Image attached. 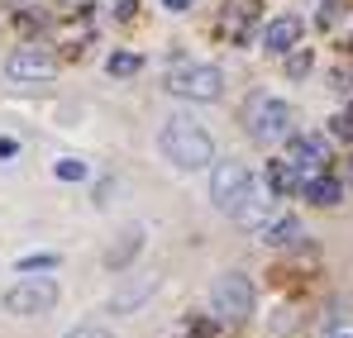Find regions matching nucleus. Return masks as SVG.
I'll return each mask as SVG.
<instances>
[{"label":"nucleus","mask_w":353,"mask_h":338,"mask_svg":"<svg viewBox=\"0 0 353 338\" xmlns=\"http://www.w3.org/2000/svg\"><path fill=\"white\" fill-rule=\"evenodd\" d=\"M158 148L181 171H196V167H210L215 162V143H210V134L196 119H168V129L158 134Z\"/></svg>","instance_id":"f257e3e1"},{"label":"nucleus","mask_w":353,"mask_h":338,"mask_svg":"<svg viewBox=\"0 0 353 338\" xmlns=\"http://www.w3.org/2000/svg\"><path fill=\"white\" fill-rule=\"evenodd\" d=\"M163 86H168L172 96H181V101H220V91H225V72L210 67V62H176Z\"/></svg>","instance_id":"f03ea898"},{"label":"nucleus","mask_w":353,"mask_h":338,"mask_svg":"<svg viewBox=\"0 0 353 338\" xmlns=\"http://www.w3.org/2000/svg\"><path fill=\"white\" fill-rule=\"evenodd\" d=\"M243 124L258 143H282L292 134V105L287 101H272V96H253L248 110H243Z\"/></svg>","instance_id":"7ed1b4c3"},{"label":"nucleus","mask_w":353,"mask_h":338,"mask_svg":"<svg viewBox=\"0 0 353 338\" xmlns=\"http://www.w3.org/2000/svg\"><path fill=\"white\" fill-rule=\"evenodd\" d=\"M53 305H58V282H53V277H24V282H14L5 291V310L19 315V319L48 315Z\"/></svg>","instance_id":"20e7f679"},{"label":"nucleus","mask_w":353,"mask_h":338,"mask_svg":"<svg viewBox=\"0 0 353 338\" xmlns=\"http://www.w3.org/2000/svg\"><path fill=\"white\" fill-rule=\"evenodd\" d=\"M248 196H253V176H248L243 162H220V167L210 171V200H215V210L234 215Z\"/></svg>","instance_id":"39448f33"},{"label":"nucleus","mask_w":353,"mask_h":338,"mask_svg":"<svg viewBox=\"0 0 353 338\" xmlns=\"http://www.w3.org/2000/svg\"><path fill=\"white\" fill-rule=\"evenodd\" d=\"M210 305H215L220 319H248L253 315V282L239 277V272H225L210 286Z\"/></svg>","instance_id":"423d86ee"},{"label":"nucleus","mask_w":353,"mask_h":338,"mask_svg":"<svg viewBox=\"0 0 353 338\" xmlns=\"http://www.w3.org/2000/svg\"><path fill=\"white\" fill-rule=\"evenodd\" d=\"M58 72V57L48 48H14L5 57V76L10 81H48Z\"/></svg>","instance_id":"0eeeda50"},{"label":"nucleus","mask_w":353,"mask_h":338,"mask_svg":"<svg viewBox=\"0 0 353 338\" xmlns=\"http://www.w3.org/2000/svg\"><path fill=\"white\" fill-rule=\"evenodd\" d=\"M287 162L301 171V186H305L310 176L325 171V162H330V143H325L320 134H301V138H292V148H287Z\"/></svg>","instance_id":"6e6552de"},{"label":"nucleus","mask_w":353,"mask_h":338,"mask_svg":"<svg viewBox=\"0 0 353 338\" xmlns=\"http://www.w3.org/2000/svg\"><path fill=\"white\" fill-rule=\"evenodd\" d=\"M153 291H158V277H139V282H124L115 295H110V310H115V315H134V310H139V305H143V300H148Z\"/></svg>","instance_id":"1a4fd4ad"},{"label":"nucleus","mask_w":353,"mask_h":338,"mask_svg":"<svg viewBox=\"0 0 353 338\" xmlns=\"http://www.w3.org/2000/svg\"><path fill=\"white\" fill-rule=\"evenodd\" d=\"M253 19H258V0H230L225 5V34L234 39V43H243L248 39V29H253Z\"/></svg>","instance_id":"9d476101"},{"label":"nucleus","mask_w":353,"mask_h":338,"mask_svg":"<svg viewBox=\"0 0 353 338\" xmlns=\"http://www.w3.org/2000/svg\"><path fill=\"white\" fill-rule=\"evenodd\" d=\"M296 39H301V19L296 14H282V19H272L263 29V48L268 53H287V48H296Z\"/></svg>","instance_id":"9b49d317"},{"label":"nucleus","mask_w":353,"mask_h":338,"mask_svg":"<svg viewBox=\"0 0 353 338\" xmlns=\"http://www.w3.org/2000/svg\"><path fill=\"white\" fill-rule=\"evenodd\" d=\"M301 191H305V200H315V205H339V200H344V186H339L334 176H310Z\"/></svg>","instance_id":"f8f14e48"},{"label":"nucleus","mask_w":353,"mask_h":338,"mask_svg":"<svg viewBox=\"0 0 353 338\" xmlns=\"http://www.w3.org/2000/svg\"><path fill=\"white\" fill-rule=\"evenodd\" d=\"M139 248H143V229L129 224L124 233H119V243L110 248V253H105V267H124V262H129V257H134Z\"/></svg>","instance_id":"ddd939ff"},{"label":"nucleus","mask_w":353,"mask_h":338,"mask_svg":"<svg viewBox=\"0 0 353 338\" xmlns=\"http://www.w3.org/2000/svg\"><path fill=\"white\" fill-rule=\"evenodd\" d=\"M268 186H272V196H287V191L301 186V171L282 158V162H272V167H268Z\"/></svg>","instance_id":"4468645a"},{"label":"nucleus","mask_w":353,"mask_h":338,"mask_svg":"<svg viewBox=\"0 0 353 338\" xmlns=\"http://www.w3.org/2000/svg\"><path fill=\"white\" fill-rule=\"evenodd\" d=\"M268 210H272V200L253 191V196H248V200H243V205L234 210V220H239L243 229H253V224H263V220H268Z\"/></svg>","instance_id":"2eb2a0df"},{"label":"nucleus","mask_w":353,"mask_h":338,"mask_svg":"<svg viewBox=\"0 0 353 338\" xmlns=\"http://www.w3.org/2000/svg\"><path fill=\"white\" fill-rule=\"evenodd\" d=\"M296 238H301V224H296L292 215H287V220H277V224H268V229H263V243H277V248H282V243H296Z\"/></svg>","instance_id":"dca6fc26"},{"label":"nucleus","mask_w":353,"mask_h":338,"mask_svg":"<svg viewBox=\"0 0 353 338\" xmlns=\"http://www.w3.org/2000/svg\"><path fill=\"white\" fill-rule=\"evenodd\" d=\"M139 67H143V57H139V53H110V57H105V72H110V76H134Z\"/></svg>","instance_id":"f3484780"},{"label":"nucleus","mask_w":353,"mask_h":338,"mask_svg":"<svg viewBox=\"0 0 353 338\" xmlns=\"http://www.w3.org/2000/svg\"><path fill=\"white\" fill-rule=\"evenodd\" d=\"M310 62H315V57H310V48H296V53L287 57V76H292V81H301V76L310 72Z\"/></svg>","instance_id":"a211bd4d"},{"label":"nucleus","mask_w":353,"mask_h":338,"mask_svg":"<svg viewBox=\"0 0 353 338\" xmlns=\"http://www.w3.org/2000/svg\"><path fill=\"white\" fill-rule=\"evenodd\" d=\"M58 257L53 253H39V257H19V272H53Z\"/></svg>","instance_id":"6ab92c4d"},{"label":"nucleus","mask_w":353,"mask_h":338,"mask_svg":"<svg viewBox=\"0 0 353 338\" xmlns=\"http://www.w3.org/2000/svg\"><path fill=\"white\" fill-rule=\"evenodd\" d=\"M53 171H58V181H81V176H86V162H77V158H62Z\"/></svg>","instance_id":"aec40b11"},{"label":"nucleus","mask_w":353,"mask_h":338,"mask_svg":"<svg viewBox=\"0 0 353 338\" xmlns=\"http://www.w3.org/2000/svg\"><path fill=\"white\" fill-rule=\"evenodd\" d=\"M334 138H353V114H339L334 119Z\"/></svg>","instance_id":"412c9836"},{"label":"nucleus","mask_w":353,"mask_h":338,"mask_svg":"<svg viewBox=\"0 0 353 338\" xmlns=\"http://www.w3.org/2000/svg\"><path fill=\"white\" fill-rule=\"evenodd\" d=\"M67 338H115V334H105V329H96V324H86V329H72Z\"/></svg>","instance_id":"4be33fe9"},{"label":"nucleus","mask_w":353,"mask_h":338,"mask_svg":"<svg viewBox=\"0 0 353 338\" xmlns=\"http://www.w3.org/2000/svg\"><path fill=\"white\" fill-rule=\"evenodd\" d=\"M14 153H19V143L14 138H0V158H14Z\"/></svg>","instance_id":"5701e85b"},{"label":"nucleus","mask_w":353,"mask_h":338,"mask_svg":"<svg viewBox=\"0 0 353 338\" xmlns=\"http://www.w3.org/2000/svg\"><path fill=\"white\" fill-rule=\"evenodd\" d=\"M163 5H168V10H172V14H181V10H191V5H196V0H163Z\"/></svg>","instance_id":"b1692460"},{"label":"nucleus","mask_w":353,"mask_h":338,"mask_svg":"<svg viewBox=\"0 0 353 338\" xmlns=\"http://www.w3.org/2000/svg\"><path fill=\"white\" fill-rule=\"evenodd\" d=\"M330 338H353V334H330Z\"/></svg>","instance_id":"393cba45"},{"label":"nucleus","mask_w":353,"mask_h":338,"mask_svg":"<svg viewBox=\"0 0 353 338\" xmlns=\"http://www.w3.org/2000/svg\"><path fill=\"white\" fill-rule=\"evenodd\" d=\"M349 114H353V105H349Z\"/></svg>","instance_id":"a878e982"}]
</instances>
